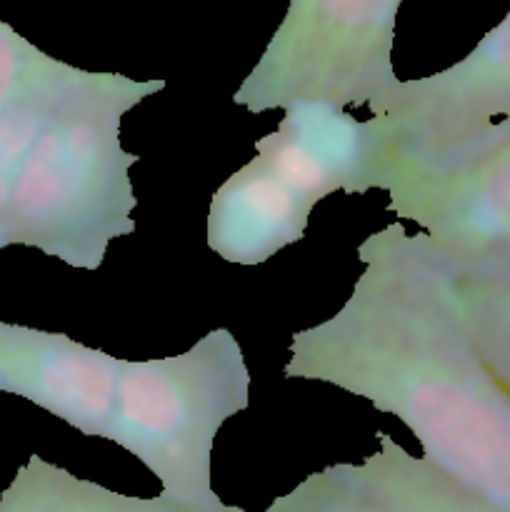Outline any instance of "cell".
I'll list each match as a JSON object with an SVG mask.
<instances>
[{
	"label": "cell",
	"instance_id": "6da1fadb",
	"mask_svg": "<svg viewBox=\"0 0 510 512\" xmlns=\"http://www.w3.org/2000/svg\"><path fill=\"white\" fill-rule=\"evenodd\" d=\"M358 260L340 310L290 338L285 378L335 385L395 415L433 468L510 512V393L465 330L450 268L403 223L370 233Z\"/></svg>",
	"mask_w": 510,
	"mask_h": 512
},
{
	"label": "cell",
	"instance_id": "7a4b0ae2",
	"mask_svg": "<svg viewBox=\"0 0 510 512\" xmlns=\"http://www.w3.org/2000/svg\"><path fill=\"white\" fill-rule=\"evenodd\" d=\"M165 88L163 78L100 73L65 100L15 168L0 203V248L23 245L78 270H98L113 240L135 233L130 168L120 143L133 108Z\"/></svg>",
	"mask_w": 510,
	"mask_h": 512
},
{
	"label": "cell",
	"instance_id": "3957f363",
	"mask_svg": "<svg viewBox=\"0 0 510 512\" xmlns=\"http://www.w3.org/2000/svg\"><path fill=\"white\" fill-rule=\"evenodd\" d=\"M375 190L363 120L335 108H295L255 145V158L213 195L208 248L235 265H260L303 240L310 213L333 193Z\"/></svg>",
	"mask_w": 510,
	"mask_h": 512
},
{
	"label": "cell",
	"instance_id": "277c9868",
	"mask_svg": "<svg viewBox=\"0 0 510 512\" xmlns=\"http://www.w3.org/2000/svg\"><path fill=\"white\" fill-rule=\"evenodd\" d=\"M248 405L250 373L238 338L215 328L178 355L125 363L110 443L158 478L163 498L220 510L215 438Z\"/></svg>",
	"mask_w": 510,
	"mask_h": 512
},
{
	"label": "cell",
	"instance_id": "5b68a950",
	"mask_svg": "<svg viewBox=\"0 0 510 512\" xmlns=\"http://www.w3.org/2000/svg\"><path fill=\"white\" fill-rule=\"evenodd\" d=\"M403 0H290L233 103L250 113L375 105L398 85L395 18Z\"/></svg>",
	"mask_w": 510,
	"mask_h": 512
},
{
	"label": "cell",
	"instance_id": "8992f818",
	"mask_svg": "<svg viewBox=\"0 0 510 512\" xmlns=\"http://www.w3.org/2000/svg\"><path fill=\"white\" fill-rule=\"evenodd\" d=\"M375 190L450 270L510 255V128L430 158L385 160Z\"/></svg>",
	"mask_w": 510,
	"mask_h": 512
},
{
	"label": "cell",
	"instance_id": "52a82bcc",
	"mask_svg": "<svg viewBox=\"0 0 510 512\" xmlns=\"http://www.w3.org/2000/svg\"><path fill=\"white\" fill-rule=\"evenodd\" d=\"M375 178L385 160L448 153L510 128V13L450 68L398 80L363 120Z\"/></svg>",
	"mask_w": 510,
	"mask_h": 512
},
{
	"label": "cell",
	"instance_id": "ba28073f",
	"mask_svg": "<svg viewBox=\"0 0 510 512\" xmlns=\"http://www.w3.org/2000/svg\"><path fill=\"white\" fill-rule=\"evenodd\" d=\"M125 363L65 333L0 320V393L38 405L88 438H113Z\"/></svg>",
	"mask_w": 510,
	"mask_h": 512
},
{
	"label": "cell",
	"instance_id": "9c48e42d",
	"mask_svg": "<svg viewBox=\"0 0 510 512\" xmlns=\"http://www.w3.org/2000/svg\"><path fill=\"white\" fill-rule=\"evenodd\" d=\"M0 512H245L238 505L203 510L163 498L123 495L30 455L0 495Z\"/></svg>",
	"mask_w": 510,
	"mask_h": 512
},
{
	"label": "cell",
	"instance_id": "30bf717a",
	"mask_svg": "<svg viewBox=\"0 0 510 512\" xmlns=\"http://www.w3.org/2000/svg\"><path fill=\"white\" fill-rule=\"evenodd\" d=\"M360 470L393 512H498L385 433H380L378 450L360 463Z\"/></svg>",
	"mask_w": 510,
	"mask_h": 512
},
{
	"label": "cell",
	"instance_id": "8fae6325",
	"mask_svg": "<svg viewBox=\"0 0 510 512\" xmlns=\"http://www.w3.org/2000/svg\"><path fill=\"white\" fill-rule=\"evenodd\" d=\"M450 273L465 330L485 368L510 393V255Z\"/></svg>",
	"mask_w": 510,
	"mask_h": 512
},
{
	"label": "cell",
	"instance_id": "7c38bea8",
	"mask_svg": "<svg viewBox=\"0 0 510 512\" xmlns=\"http://www.w3.org/2000/svg\"><path fill=\"white\" fill-rule=\"evenodd\" d=\"M263 512H393L375 495L355 463H335L310 473L293 490L273 498Z\"/></svg>",
	"mask_w": 510,
	"mask_h": 512
},
{
	"label": "cell",
	"instance_id": "4fadbf2b",
	"mask_svg": "<svg viewBox=\"0 0 510 512\" xmlns=\"http://www.w3.org/2000/svg\"><path fill=\"white\" fill-rule=\"evenodd\" d=\"M65 60L53 58L0 20V113L25 90L58 73Z\"/></svg>",
	"mask_w": 510,
	"mask_h": 512
}]
</instances>
